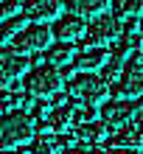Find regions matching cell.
I'll use <instances>...</instances> for the list:
<instances>
[{
  "label": "cell",
  "instance_id": "8fae6325",
  "mask_svg": "<svg viewBox=\"0 0 143 154\" xmlns=\"http://www.w3.org/2000/svg\"><path fill=\"white\" fill-rule=\"evenodd\" d=\"M112 149L123 151V154H143V126L140 123L121 126L118 134H115V140H112Z\"/></svg>",
  "mask_w": 143,
  "mask_h": 154
},
{
  "label": "cell",
  "instance_id": "2e32d148",
  "mask_svg": "<svg viewBox=\"0 0 143 154\" xmlns=\"http://www.w3.org/2000/svg\"><path fill=\"white\" fill-rule=\"evenodd\" d=\"M48 126L53 132L65 134L70 126H73V109H70V106H53L51 115H48Z\"/></svg>",
  "mask_w": 143,
  "mask_h": 154
},
{
  "label": "cell",
  "instance_id": "cb8c5ba5",
  "mask_svg": "<svg viewBox=\"0 0 143 154\" xmlns=\"http://www.w3.org/2000/svg\"><path fill=\"white\" fill-rule=\"evenodd\" d=\"M51 109H53V106L45 104V101H39L37 106H34V112H37V115H51Z\"/></svg>",
  "mask_w": 143,
  "mask_h": 154
},
{
  "label": "cell",
  "instance_id": "5b68a950",
  "mask_svg": "<svg viewBox=\"0 0 143 154\" xmlns=\"http://www.w3.org/2000/svg\"><path fill=\"white\" fill-rule=\"evenodd\" d=\"M51 42H53V34H51L48 25H25L11 39V51L23 53V56L25 53H39V51L51 48Z\"/></svg>",
  "mask_w": 143,
  "mask_h": 154
},
{
  "label": "cell",
  "instance_id": "7c38bea8",
  "mask_svg": "<svg viewBox=\"0 0 143 154\" xmlns=\"http://www.w3.org/2000/svg\"><path fill=\"white\" fill-rule=\"evenodd\" d=\"M112 0H65L67 6V14H76V17H98L110 8Z\"/></svg>",
  "mask_w": 143,
  "mask_h": 154
},
{
  "label": "cell",
  "instance_id": "44dd1931",
  "mask_svg": "<svg viewBox=\"0 0 143 154\" xmlns=\"http://www.w3.org/2000/svg\"><path fill=\"white\" fill-rule=\"evenodd\" d=\"M93 121H98V106H87V104H82V106H76V109H73V126L93 123Z\"/></svg>",
  "mask_w": 143,
  "mask_h": 154
},
{
  "label": "cell",
  "instance_id": "f1b7e54d",
  "mask_svg": "<svg viewBox=\"0 0 143 154\" xmlns=\"http://www.w3.org/2000/svg\"><path fill=\"white\" fill-rule=\"evenodd\" d=\"M0 3H3V0H0Z\"/></svg>",
  "mask_w": 143,
  "mask_h": 154
},
{
  "label": "cell",
  "instance_id": "d6986e66",
  "mask_svg": "<svg viewBox=\"0 0 143 154\" xmlns=\"http://www.w3.org/2000/svg\"><path fill=\"white\" fill-rule=\"evenodd\" d=\"M31 151H34V154H56V151H59L56 134H37L34 143H31Z\"/></svg>",
  "mask_w": 143,
  "mask_h": 154
},
{
  "label": "cell",
  "instance_id": "f546056e",
  "mask_svg": "<svg viewBox=\"0 0 143 154\" xmlns=\"http://www.w3.org/2000/svg\"><path fill=\"white\" fill-rule=\"evenodd\" d=\"M0 112H3V109H0Z\"/></svg>",
  "mask_w": 143,
  "mask_h": 154
},
{
  "label": "cell",
  "instance_id": "e0dca14e",
  "mask_svg": "<svg viewBox=\"0 0 143 154\" xmlns=\"http://www.w3.org/2000/svg\"><path fill=\"white\" fill-rule=\"evenodd\" d=\"M110 6L115 8L112 17H118V20H135L143 14V0H112Z\"/></svg>",
  "mask_w": 143,
  "mask_h": 154
},
{
  "label": "cell",
  "instance_id": "52a82bcc",
  "mask_svg": "<svg viewBox=\"0 0 143 154\" xmlns=\"http://www.w3.org/2000/svg\"><path fill=\"white\" fill-rule=\"evenodd\" d=\"M112 93L118 95V101H123V98H140L143 95V67H140L138 56H132L126 62V70H123L121 79L112 84Z\"/></svg>",
  "mask_w": 143,
  "mask_h": 154
},
{
  "label": "cell",
  "instance_id": "ba28073f",
  "mask_svg": "<svg viewBox=\"0 0 143 154\" xmlns=\"http://www.w3.org/2000/svg\"><path fill=\"white\" fill-rule=\"evenodd\" d=\"M98 118H101V123L107 126V129H121V126H126L132 118H135V106L126 104V101H107L101 104V109H98Z\"/></svg>",
  "mask_w": 143,
  "mask_h": 154
},
{
  "label": "cell",
  "instance_id": "7a4b0ae2",
  "mask_svg": "<svg viewBox=\"0 0 143 154\" xmlns=\"http://www.w3.org/2000/svg\"><path fill=\"white\" fill-rule=\"evenodd\" d=\"M67 93L87 106H98L107 98V93H110V84L95 73H79L67 81Z\"/></svg>",
  "mask_w": 143,
  "mask_h": 154
},
{
  "label": "cell",
  "instance_id": "83f0119b",
  "mask_svg": "<svg viewBox=\"0 0 143 154\" xmlns=\"http://www.w3.org/2000/svg\"><path fill=\"white\" fill-rule=\"evenodd\" d=\"M0 154H14V151H0Z\"/></svg>",
  "mask_w": 143,
  "mask_h": 154
},
{
  "label": "cell",
  "instance_id": "5bb4252c",
  "mask_svg": "<svg viewBox=\"0 0 143 154\" xmlns=\"http://www.w3.org/2000/svg\"><path fill=\"white\" fill-rule=\"evenodd\" d=\"M76 137L82 146H98V143L107 140V126L101 121H93V123H82L76 126Z\"/></svg>",
  "mask_w": 143,
  "mask_h": 154
},
{
  "label": "cell",
  "instance_id": "9a60e30c",
  "mask_svg": "<svg viewBox=\"0 0 143 154\" xmlns=\"http://www.w3.org/2000/svg\"><path fill=\"white\" fill-rule=\"evenodd\" d=\"M45 59H48L51 67L62 70V67H67L70 62L76 59V48H73V45H65V42H56V45H51V48H48Z\"/></svg>",
  "mask_w": 143,
  "mask_h": 154
},
{
  "label": "cell",
  "instance_id": "ac0fdd59",
  "mask_svg": "<svg viewBox=\"0 0 143 154\" xmlns=\"http://www.w3.org/2000/svg\"><path fill=\"white\" fill-rule=\"evenodd\" d=\"M25 25H28V20H25L23 14H14V17H8V20H3L0 23V45L8 42V39H14Z\"/></svg>",
  "mask_w": 143,
  "mask_h": 154
},
{
  "label": "cell",
  "instance_id": "3957f363",
  "mask_svg": "<svg viewBox=\"0 0 143 154\" xmlns=\"http://www.w3.org/2000/svg\"><path fill=\"white\" fill-rule=\"evenodd\" d=\"M62 84H65V79H62L59 70L51 65H42V67H34L28 73L25 90H28L31 98H53L56 93H62Z\"/></svg>",
  "mask_w": 143,
  "mask_h": 154
},
{
  "label": "cell",
  "instance_id": "4fadbf2b",
  "mask_svg": "<svg viewBox=\"0 0 143 154\" xmlns=\"http://www.w3.org/2000/svg\"><path fill=\"white\" fill-rule=\"evenodd\" d=\"M107 53L104 48H87L79 53V59H76V67L82 70V73H95V70H101L107 65Z\"/></svg>",
  "mask_w": 143,
  "mask_h": 154
},
{
  "label": "cell",
  "instance_id": "277c9868",
  "mask_svg": "<svg viewBox=\"0 0 143 154\" xmlns=\"http://www.w3.org/2000/svg\"><path fill=\"white\" fill-rule=\"evenodd\" d=\"M121 20L112 14H98L93 17V23L84 28V45L87 48H104V45H110L112 39L121 37Z\"/></svg>",
  "mask_w": 143,
  "mask_h": 154
},
{
  "label": "cell",
  "instance_id": "603a6c76",
  "mask_svg": "<svg viewBox=\"0 0 143 154\" xmlns=\"http://www.w3.org/2000/svg\"><path fill=\"white\" fill-rule=\"evenodd\" d=\"M62 154H93V149H90V146H82V143H76L73 149H65Z\"/></svg>",
  "mask_w": 143,
  "mask_h": 154
},
{
  "label": "cell",
  "instance_id": "9c48e42d",
  "mask_svg": "<svg viewBox=\"0 0 143 154\" xmlns=\"http://www.w3.org/2000/svg\"><path fill=\"white\" fill-rule=\"evenodd\" d=\"M62 8V0H25L23 3V17L34 20V25H45L51 20H56Z\"/></svg>",
  "mask_w": 143,
  "mask_h": 154
},
{
  "label": "cell",
  "instance_id": "4316f807",
  "mask_svg": "<svg viewBox=\"0 0 143 154\" xmlns=\"http://www.w3.org/2000/svg\"><path fill=\"white\" fill-rule=\"evenodd\" d=\"M138 59H140V67H143V51H140V53H138Z\"/></svg>",
  "mask_w": 143,
  "mask_h": 154
},
{
  "label": "cell",
  "instance_id": "6da1fadb",
  "mask_svg": "<svg viewBox=\"0 0 143 154\" xmlns=\"http://www.w3.org/2000/svg\"><path fill=\"white\" fill-rule=\"evenodd\" d=\"M34 137V121L25 112H6L0 115V151L20 149Z\"/></svg>",
  "mask_w": 143,
  "mask_h": 154
},
{
  "label": "cell",
  "instance_id": "484cf974",
  "mask_svg": "<svg viewBox=\"0 0 143 154\" xmlns=\"http://www.w3.org/2000/svg\"><path fill=\"white\" fill-rule=\"evenodd\" d=\"M138 28H140V31H143V14H140V17H138Z\"/></svg>",
  "mask_w": 143,
  "mask_h": 154
},
{
  "label": "cell",
  "instance_id": "7402d4cb",
  "mask_svg": "<svg viewBox=\"0 0 143 154\" xmlns=\"http://www.w3.org/2000/svg\"><path fill=\"white\" fill-rule=\"evenodd\" d=\"M14 14H20V6H17V0H3V3H0V23L8 20V17H14Z\"/></svg>",
  "mask_w": 143,
  "mask_h": 154
},
{
  "label": "cell",
  "instance_id": "30bf717a",
  "mask_svg": "<svg viewBox=\"0 0 143 154\" xmlns=\"http://www.w3.org/2000/svg\"><path fill=\"white\" fill-rule=\"evenodd\" d=\"M84 28H87V25H84L82 17H76V14H62V17H56V20H53L51 34H53L59 42L73 45L79 37H84Z\"/></svg>",
  "mask_w": 143,
  "mask_h": 154
},
{
  "label": "cell",
  "instance_id": "d4e9b609",
  "mask_svg": "<svg viewBox=\"0 0 143 154\" xmlns=\"http://www.w3.org/2000/svg\"><path fill=\"white\" fill-rule=\"evenodd\" d=\"M135 115H138V123L143 126V106H140V109H135Z\"/></svg>",
  "mask_w": 143,
  "mask_h": 154
},
{
  "label": "cell",
  "instance_id": "ffe728a7",
  "mask_svg": "<svg viewBox=\"0 0 143 154\" xmlns=\"http://www.w3.org/2000/svg\"><path fill=\"white\" fill-rule=\"evenodd\" d=\"M20 106H34V101H31V98H23L20 93H11V90H6V93L0 95V109L17 112Z\"/></svg>",
  "mask_w": 143,
  "mask_h": 154
},
{
  "label": "cell",
  "instance_id": "8992f818",
  "mask_svg": "<svg viewBox=\"0 0 143 154\" xmlns=\"http://www.w3.org/2000/svg\"><path fill=\"white\" fill-rule=\"evenodd\" d=\"M28 70H31V59H25L23 53H17L11 48H0V87L8 90Z\"/></svg>",
  "mask_w": 143,
  "mask_h": 154
}]
</instances>
